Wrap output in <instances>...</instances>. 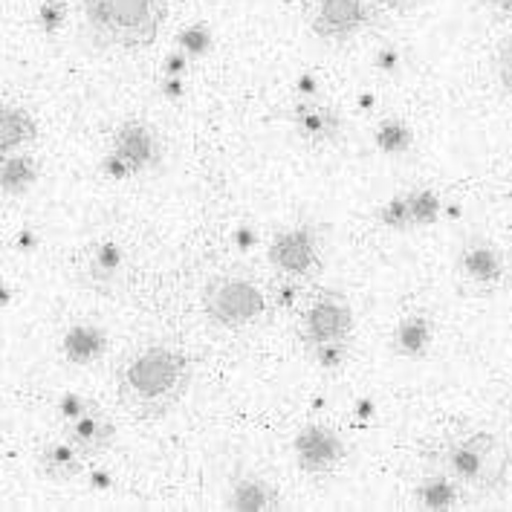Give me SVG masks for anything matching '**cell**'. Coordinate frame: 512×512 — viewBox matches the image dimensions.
<instances>
[{"instance_id": "6da1fadb", "label": "cell", "mask_w": 512, "mask_h": 512, "mask_svg": "<svg viewBox=\"0 0 512 512\" xmlns=\"http://www.w3.org/2000/svg\"><path fill=\"white\" fill-rule=\"evenodd\" d=\"M189 356L171 345H145L116 368V394L136 420H162L191 388Z\"/></svg>"}, {"instance_id": "7a4b0ae2", "label": "cell", "mask_w": 512, "mask_h": 512, "mask_svg": "<svg viewBox=\"0 0 512 512\" xmlns=\"http://www.w3.org/2000/svg\"><path fill=\"white\" fill-rule=\"evenodd\" d=\"M429 466L449 472L475 498H489L507 481L510 452L495 432L460 429L449 432L434 449L426 452Z\"/></svg>"}, {"instance_id": "3957f363", "label": "cell", "mask_w": 512, "mask_h": 512, "mask_svg": "<svg viewBox=\"0 0 512 512\" xmlns=\"http://www.w3.org/2000/svg\"><path fill=\"white\" fill-rule=\"evenodd\" d=\"M84 29L99 50L136 53L160 38L165 0H79Z\"/></svg>"}, {"instance_id": "277c9868", "label": "cell", "mask_w": 512, "mask_h": 512, "mask_svg": "<svg viewBox=\"0 0 512 512\" xmlns=\"http://www.w3.org/2000/svg\"><path fill=\"white\" fill-rule=\"evenodd\" d=\"M203 313L206 319L229 333H241L270 316V293L243 272L212 275L203 287Z\"/></svg>"}, {"instance_id": "5b68a950", "label": "cell", "mask_w": 512, "mask_h": 512, "mask_svg": "<svg viewBox=\"0 0 512 512\" xmlns=\"http://www.w3.org/2000/svg\"><path fill=\"white\" fill-rule=\"evenodd\" d=\"M301 18L322 44H351L371 27L368 0H301Z\"/></svg>"}, {"instance_id": "8992f818", "label": "cell", "mask_w": 512, "mask_h": 512, "mask_svg": "<svg viewBox=\"0 0 512 512\" xmlns=\"http://www.w3.org/2000/svg\"><path fill=\"white\" fill-rule=\"evenodd\" d=\"M267 261L278 275H293L298 281H316L324 270L319 232L310 223L278 229L267 246Z\"/></svg>"}, {"instance_id": "52a82bcc", "label": "cell", "mask_w": 512, "mask_h": 512, "mask_svg": "<svg viewBox=\"0 0 512 512\" xmlns=\"http://www.w3.org/2000/svg\"><path fill=\"white\" fill-rule=\"evenodd\" d=\"M296 330L304 348L319 345V342H351V301L339 290H319L316 296L304 301Z\"/></svg>"}, {"instance_id": "ba28073f", "label": "cell", "mask_w": 512, "mask_h": 512, "mask_svg": "<svg viewBox=\"0 0 512 512\" xmlns=\"http://www.w3.org/2000/svg\"><path fill=\"white\" fill-rule=\"evenodd\" d=\"M455 275H458L460 287L469 293H478V296L495 293L507 278V255L495 241H489L484 235H472L458 246Z\"/></svg>"}, {"instance_id": "9c48e42d", "label": "cell", "mask_w": 512, "mask_h": 512, "mask_svg": "<svg viewBox=\"0 0 512 512\" xmlns=\"http://www.w3.org/2000/svg\"><path fill=\"white\" fill-rule=\"evenodd\" d=\"M293 455H296L298 469L304 475H330L342 466L348 446H345L342 434L333 432L330 426L307 423L304 429H298L296 440H293Z\"/></svg>"}, {"instance_id": "30bf717a", "label": "cell", "mask_w": 512, "mask_h": 512, "mask_svg": "<svg viewBox=\"0 0 512 512\" xmlns=\"http://www.w3.org/2000/svg\"><path fill=\"white\" fill-rule=\"evenodd\" d=\"M125 275H128V252L122 243L110 241V238L93 243L81 258L79 284L93 293H102V296L119 293L125 284Z\"/></svg>"}, {"instance_id": "8fae6325", "label": "cell", "mask_w": 512, "mask_h": 512, "mask_svg": "<svg viewBox=\"0 0 512 512\" xmlns=\"http://www.w3.org/2000/svg\"><path fill=\"white\" fill-rule=\"evenodd\" d=\"M290 122L298 139L313 151L336 145L342 136V113L324 99H296L290 108Z\"/></svg>"}, {"instance_id": "7c38bea8", "label": "cell", "mask_w": 512, "mask_h": 512, "mask_svg": "<svg viewBox=\"0 0 512 512\" xmlns=\"http://www.w3.org/2000/svg\"><path fill=\"white\" fill-rule=\"evenodd\" d=\"M110 148H113L116 154H122L125 160L134 165L136 177L148 174V171L157 168L162 160L160 136H157V131H154L148 122H139V119L122 122V125L113 131Z\"/></svg>"}, {"instance_id": "4fadbf2b", "label": "cell", "mask_w": 512, "mask_h": 512, "mask_svg": "<svg viewBox=\"0 0 512 512\" xmlns=\"http://www.w3.org/2000/svg\"><path fill=\"white\" fill-rule=\"evenodd\" d=\"M64 437L79 449L87 460L108 455L110 446L116 443V423L102 405H90L79 420L64 426Z\"/></svg>"}, {"instance_id": "5bb4252c", "label": "cell", "mask_w": 512, "mask_h": 512, "mask_svg": "<svg viewBox=\"0 0 512 512\" xmlns=\"http://www.w3.org/2000/svg\"><path fill=\"white\" fill-rule=\"evenodd\" d=\"M469 489L455 481L449 472L443 469H434L429 475H423L417 484H414V504L417 510L426 512H452L460 510L463 504H469Z\"/></svg>"}, {"instance_id": "9a60e30c", "label": "cell", "mask_w": 512, "mask_h": 512, "mask_svg": "<svg viewBox=\"0 0 512 512\" xmlns=\"http://www.w3.org/2000/svg\"><path fill=\"white\" fill-rule=\"evenodd\" d=\"M110 348L108 330L96 322H73L61 336V356L76 368H93Z\"/></svg>"}, {"instance_id": "2e32d148", "label": "cell", "mask_w": 512, "mask_h": 512, "mask_svg": "<svg viewBox=\"0 0 512 512\" xmlns=\"http://www.w3.org/2000/svg\"><path fill=\"white\" fill-rule=\"evenodd\" d=\"M84 460L87 458L67 437H53L38 449L35 472L50 484H73L84 475Z\"/></svg>"}, {"instance_id": "e0dca14e", "label": "cell", "mask_w": 512, "mask_h": 512, "mask_svg": "<svg viewBox=\"0 0 512 512\" xmlns=\"http://www.w3.org/2000/svg\"><path fill=\"white\" fill-rule=\"evenodd\" d=\"M223 507L232 512H272L281 510V495L267 478L243 472L226 486Z\"/></svg>"}, {"instance_id": "ac0fdd59", "label": "cell", "mask_w": 512, "mask_h": 512, "mask_svg": "<svg viewBox=\"0 0 512 512\" xmlns=\"http://www.w3.org/2000/svg\"><path fill=\"white\" fill-rule=\"evenodd\" d=\"M391 353L408 359V362H417V359H426L434 345V324L426 313H408L400 322L394 324L391 330Z\"/></svg>"}, {"instance_id": "d6986e66", "label": "cell", "mask_w": 512, "mask_h": 512, "mask_svg": "<svg viewBox=\"0 0 512 512\" xmlns=\"http://www.w3.org/2000/svg\"><path fill=\"white\" fill-rule=\"evenodd\" d=\"M38 139V122L27 108L3 105L0 110V154H18Z\"/></svg>"}, {"instance_id": "ffe728a7", "label": "cell", "mask_w": 512, "mask_h": 512, "mask_svg": "<svg viewBox=\"0 0 512 512\" xmlns=\"http://www.w3.org/2000/svg\"><path fill=\"white\" fill-rule=\"evenodd\" d=\"M38 177H41V165L27 151H18V154L3 157V171H0L3 197H21V194H27L38 183Z\"/></svg>"}, {"instance_id": "44dd1931", "label": "cell", "mask_w": 512, "mask_h": 512, "mask_svg": "<svg viewBox=\"0 0 512 512\" xmlns=\"http://www.w3.org/2000/svg\"><path fill=\"white\" fill-rule=\"evenodd\" d=\"M374 148L382 157L400 160L405 154H411V148H414V131L400 116H385L374 128Z\"/></svg>"}, {"instance_id": "7402d4cb", "label": "cell", "mask_w": 512, "mask_h": 512, "mask_svg": "<svg viewBox=\"0 0 512 512\" xmlns=\"http://www.w3.org/2000/svg\"><path fill=\"white\" fill-rule=\"evenodd\" d=\"M405 194H408V206H411V217H414V229H429L446 215V200L434 189H414Z\"/></svg>"}, {"instance_id": "603a6c76", "label": "cell", "mask_w": 512, "mask_h": 512, "mask_svg": "<svg viewBox=\"0 0 512 512\" xmlns=\"http://www.w3.org/2000/svg\"><path fill=\"white\" fill-rule=\"evenodd\" d=\"M174 44H177V50H183V53L189 55L191 61H200V58H206L215 50V32L203 21H191V24H186L177 32Z\"/></svg>"}, {"instance_id": "cb8c5ba5", "label": "cell", "mask_w": 512, "mask_h": 512, "mask_svg": "<svg viewBox=\"0 0 512 512\" xmlns=\"http://www.w3.org/2000/svg\"><path fill=\"white\" fill-rule=\"evenodd\" d=\"M270 301L275 310H281V313H293L298 307H304V301H307V281H298L293 275H278L275 281L270 284Z\"/></svg>"}, {"instance_id": "d4e9b609", "label": "cell", "mask_w": 512, "mask_h": 512, "mask_svg": "<svg viewBox=\"0 0 512 512\" xmlns=\"http://www.w3.org/2000/svg\"><path fill=\"white\" fill-rule=\"evenodd\" d=\"M377 223L388 232H411L414 217H411V206H408V194L388 197L377 209Z\"/></svg>"}, {"instance_id": "484cf974", "label": "cell", "mask_w": 512, "mask_h": 512, "mask_svg": "<svg viewBox=\"0 0 512 512\" xmlns=\"http://www.w3.org/2000/svg\"><path fill=\"white\" fill-rule=\"evenodd\" d=\"M32 21H35V27L41 29L47 38H53V35H58L61 29L67 27V21H70V3H67V0H41V3L35 6Z\"/></svg>"}, {"instance_id": "4316f807", "label": "cell", "mask_w": 512, "mask_h": 512, "mask_svg": "<svg viewBox=\"0 0 512 512\" xmlns=\"http://www.w3.org/2000/svg\"><path fill=\"white\" fill-rule=\"evenodd\" d=\"M307 353L316 362V368H322L327 374H336L351 359V342H319V345H310Z\"/></svg>"}, {"instance_id": "83f0119b", "label": "cell", "mask_w": 512, "mask_h": 512, "mask_svg": "<svg viewBox=\"0 0 512 512\" xmlns=\"http://www.w3.org/2000/svg\"><path fill=\"white\" fill-rule=\"evenodd\" d=\"M90 405H93V400H87L81 391H64V394L55 400V417L61 420V426H67V423L79 420Z\"/></svg>"}, {"instance_id": "f1b7e54d", "label": "cell", "mask_w": 512, "mask_h": 512, "mask_svg": "<svg viewBox=\"0 0 512 512\" xmlns=\"http://www.w3.org/2000/svg\"><path fill=\"white\" fill-rule=\"evenodd\" d=\"M99 174H102L108 183H128V180H136L134 165L125 160L122 154H116L113 148H110L108 154L102 157V162H99Z\"/></svg>"}, {"instance_id": "f546056e", "label": "cell", "mask_w": 512, "mask_h": 512, "mask_svg": "<svg viewBox=\"0 0 512 512\" xmlns=\"http://www.w3.org/2000/svg\"><path fill=\"white\" fill-rule=\"evenodd\" d=\"M495 76L501 90L512 99V32H507L495 47Z\"/></svg>"}, {"instance_id": "4dcf8cb0", "label": "cell", "mask_w": 512, "mask_h": 512, "mask_svg": "<svg viewBox=\"0 0 512 512\" xmlns=\"http://www.w3.org/2000/svg\"><path fill=\"white\" fill-rule=\"evenodd\" d=\"M405 67V55L400 47H394V44H382L377 47V53H374V70H377L379 76H385V79H394V76H400Z\"/></svg>"}, {"instance_id": "1f68e13d", "label": "cell", "mask_w": 512, "mask_h": 512, "mask_svg": "<svg viewBox=\"0 0 512 512\" xmlns=\"http://www.w3.org/2000/svg\"><path fill=\"white\" fill-rule=\"evenodd\" d=\"M293 90H296L298 99H322L324 84L313 70H301L293 81Z\"/></svg>"}, {"instance_id": "d6a6232c", "label": "cell", "mask_w": 512, "mask_h": 512, "mask_svg": "<svg viewBox=\"0 0 512 512\" xmlns=\"http://www.w3.org/2000/svg\"><path fill=\"white\" fill-rule=\"evenodd\" d=\"M191 64L194 61H191L189 55L174 47L171 53L162 58V76H189Z\"/></svg>"}, {"instance_id": "836d02e7", "label": "cell", "mask_w": 512, "mask_h": 512, "mask_svg": "<svg viewBox=\"0 0 512 512\" xmlns=\"http://www.w3.org/2000/svg\"><path fill=\"white\" fill-rule=\"evenodd\" d=\"M160 93L168 102H183L189 96V81H186V76H162Z\"/></svg>"}, {"instance_id": "e575fe53", "label": "cell", "mask_w": 512, "mask_h": 512, "mask_svg": "<svg viewBox=\"0 0 512 512\" xmlns=\"http://www.w3.org/2000/svg\"><path fill=\"white\" fill-rule=\"evenodd\" d=\"M379 414V405L374 397H359V400H353L351 405V417L356 426H368V423H374Z\"/></svg>"}, {"instance_id": "d590c367", "label": "cell", "mask_w": 512, "mask_h": 512, "mask_svg": "<svg viewBox=\"0 0 512 512\" xmlns=\"http://www.w3.org/2000/svg\"><path fill=\"white\" fill-rule=\"evenodd\" d=\"M38 246H41V235H38V229H32V226L18 229L15 238H12V249H15L18 255H32V252H38Z\"/></svg>"}, {"instance_id": "8d00e7d4", "label": "cell", "mask_w": 512, "mask_h": 512, "mask_svg": "<svg viewBox=\"0 0 512 512\" xmlns=\"http://www.w3.org/2000/svg\"><path fill=\"white\" fill-rule=\"evenodd\" d=\"M87 486L93 492H113L116 489V475L110 469H105V466H96V469L87 472Z\"/></svg>"}, {"instance_id": "74e56055", "label": "cell", "mask_w": 512, "mask_h": 512, "mask_svg": "<svg viewBox=\"0 0 512 512\" xmlns=\"http://www.w3.org/2000/svg\"><path fill=\"white\" fill-rule=\"evenodd\" d=\"M232 243L238 246V252H252L255 246H258V232L252 229V226H238L235 232H232Z\"/></svg>"}, {"instance_id": "f35d334b", "label": "cell", "mask_w": 512, "mask_h": 512, "mask_svg": "<svg viewBox=\"0 0 512 512\" xmlns=\"http://www.w3.org/2000/svg\"><path fill=\"white\" fill-rule=\"evenodd\" d=\"M353 105L359 113H365V116H371V113H377L379 110V96L374 90H359L356 93V99H353Z\"/></svg>"}, {"instance_id": "ab89813d", "label": "cell", "mask_w": 512, "mask_h": 512, "mask_svg": "<svg viewBox=\"0 0 512 512\" xmlns=\"http://www.w3.org/2000/svg\"><path fill=\"white\" fill-rule=\"evenodd\" d=\"M371 3L385 9V12H391V15H403V12H411L414 6H420L423 0H371Z\"/></svg>"}, {"instance_id": "60d3db41", "label": "cell", "mask_w": 512, "mask_h": 512, "mask_svg": "<svg viewBox=\"0 0 512 512\" xmlns=\"http://www.w3.org/2000/svg\"><path fill=\"white\" fill-rule=\"evenodd\" d=\"M481 3H484L492 15H498L504 21H512V0H481Z\"/></svg>"}, {"instance_id": "b9f144b4", "label": "cell", "mask_w": 512, "mask_h": 512, "mask_svg": "<svg viewBox=\"0 0 512 512\" xmlns=\"http://www.w3.org/2000/svg\"><path fill=\"white\" fill-rule=\"evenodd\" d=\"M463 215V209H460V203H446V220H458Z\"/></svg>"}, {"instance_id": "7bdbcfd3", "label": "cell", "mask_w": 512, "mask_h": 512, "mask_svg": "<svg viewBox=\"0 0 512 512\" xmlns=\"http://www.w3.org/2000/svg\"><path fill=\"white\" fill-rule=\"evenodd\" d=\"M0 296H3V307H9V304H12V287H6V284H3Z\"/></svg>"}, {"instance_id": "ee69618b", "label": "cell", "mask_w": 512, "mask_h": 512, "mask_svg": "<svg viewBox=\"0 0 512 512\" xmlns=\"http://www.w3.org/2000/svg\"><path fill=\"white\" fill-rule=\"evenodd\" d=\"M507 197H510V203H512V177H510V183H507Z\"/></svg>"}]
</instances>
